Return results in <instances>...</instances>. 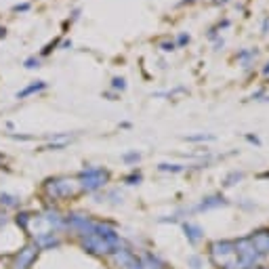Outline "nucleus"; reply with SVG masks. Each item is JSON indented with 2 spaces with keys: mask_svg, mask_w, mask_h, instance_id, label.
Listing matches in <instances>:
<instances>
[{
  "mask_svg": "<svg viewBox=\"0 0 269 269\" xmlns=\"http://www.w3.org/2000/svg\"><path fill=\"white\" fill-rule=\"evenodd\" d=\"M208 259L217 269H246L235 255L233 240H215L208 244Z\"/></svg>",
  "mask_w": 269,
  "mask_h": 269,
  "instance_id": "1",
  "label": "nucleus"
},
{
  "mask_svg": "<svg viewBox=\"0 0 269 269\" xmlns=\"http://www.w3.org/2000/svg\"><path fill=\"white\" fill-rule=\"evenodd\" d=\"M109 181V172L101 166H91V168H84L80 175H78V185H80V192H97V189L105 187Z\"/></svg>",
  "mask_w": 269,
  "mask_h": 269,
  "instance_id": "2",
  "label": "nucleus"
},
{
  "mask_svg": "<svg viewBox=\"0 0 269 269\" xmlns=\"http://www.w3.org/2000/svg\"><path fill=\"white\" fill-rule=\"evenodd\" d=\"M46 192L51 194L53 200H68L74 198L78 192H80V185H78V179H70V177H55L46 181Z\"/></svg>",
  "mask_w": 269,
  "mask_h": 269,
  "instance_id": "3",
  "label": "nucleus"
},
{
  "mask_svg": "<svg viewBox=\"0 0 269 269\" xmlns=\"http://www.w3.org/2000/svg\"><path fill=\"white\" fill-rule=\"evenodd\" d=\"M38 255H40V248L34 242H27L11 257V269H32Z\"/></svg>",
  "mask_w": 269,
  "mask_h": 269,
  "instance_id": "4",
  "label": "nucleus"
},
{
  "mask_svg": "<svg viewBox=\"0 0 269 269\" xmlns=\"http://www.w3.org/2000/svg\"><path fill=\"white\" fill-rule=\"evenodd\" d=\"M233 242H235V255H238V259L244 263L246 269L255 267V265H259L263 261V257L257 252V248L252 246L248 235H244V238H240V240H233Z\"/></svg>",
  "mask_w": 269,
  "mask_h": 269,
  "instance_id": "5",
  "label": "nucleus"
},
{
  "mask_svg": "<svg viewBox=\"0 0 269 269\" xmlns=\"http://www.w3.org/2000/svg\"><path fill=\"white\" fill-rule=\"evenodd\" d=\"M248 238H250L252 246L257 248V252H259L261 257H267L269 255V227H261L257 231H252Z\"/></svg>",
  "mask_w": 269,
  "mask_h": 269,
  "instance_id": "6",
  "label": "nucleus"
},
{
  "mask_svg": "<svg viewBox=\"0 0 269 269\" xmlns=\"http://www.w3.org/2000/svg\"><path fill=\"white\" fill-rule=\"evenodd\" d=\"M40 250H53V248H59L63 244V238L59 231H49V233H42L38 235L36 240H32Z\"/></svg>",
  "mask_w": 269,
  "mask_h": 269,
  "instance_id": "7",
  "label": "nucleus"
},
{
  "mask_svg": "<svg viewBox=\"0 0 269 269\" xmlns=\"http://www.w3.org/2000/svg\"><path fill=\"white\" fill-rule=\"evenodd\" d=\"M183 231H185V238L192 246H198L204 240V229L196 223H183Z\"/></svg>",
  "mask_w": 269,
  "mask_h": 269,
  "instance_id": "8",
  "label": "nucleus"
},
{
  "mask_svg": "<svg viewBox=\"0 0 269 269\" xmlns=\"http://www.w3.org/2000/svg\"><path fill=\"white\" fill-rule=\"evenodd\" d=\"M139 261H141V269H166V263L154 252H143Z\"/></svg>",
  "mask_w": 269,
  "mask_h": 269,
  "instance_id": "9",
  "label": "nucleus"
},
{
  "mask_svg": "<svg viewBox=\"0 0 269 269\" xmlns=\"http://www.w3.org/2000/svg\"><path fill=\"white\" fill-rule=\"evenodd\" d=\"M225 204H227V200L223 196H221V194H213L208 198H204L196 206V211H213V208H219V206H225Z\"/></svg>",
  "mask_w": 269,
  "mask_h": 269,
  "instance_id": "10",
  "label": "nucleus"
},
{
  "mask_svg": "<svg viewBox=\"0 0 269 269\" xmlns=\"http://www.w3.org/2000/svg\"><path fill=\"white\" fill-rule=\"evenodd\" d=\"M44 86H46V82H42V80H38V82H34V84H29L27 88H23V91L17 93V99H23V97H27V95H32V93H38V91H42Z\"/></svg>",
  "mask_w": 269,
  "mask_h": 269,
  "instance_id": "11",
  "label": "nucleus"
},
{
  "mask_svg": "<svg viewBox=\"0 0 269 269\" xmlns=\"http://www.w3.org/2000/svg\"><path fill=\"white\" fill-rule=\"evenodd\" d=\"M242 177H244V172L233 170V172H229V175L223 179V185H225V187H231V185H235L238 181H242Z\"/></svg>",
  "mask_w": 269,
  "mask_h": 269,
  "instance_id": "12",
  "label": "nucleus"
},
{
  "mask_svg": "<svg viewBox=\"0 0 269 269\" xmlns=\"http://www.w3.org/2000/svg\"><path fill=\"white\" fill-rule=\"evenodd\" d=\"M0 204L13 208V206H19V198L17 196H11V194H0Z\"/></svg>",
  "mask_w": 269,
  "mask_h": 269,
  "instance_id": "13",
  "label": "nucleus"
},
{
  "mask_svg": "<svg viewBox=\"0 0 269 269\" xmlns=\"http://www.w3.org/2000/svg\"><path fill=\"white\" fill-rule=\"evenodd\" d=\"M29 219H32V215H29V213H19L15 221H17V225H19L23 231H27V227H29Z\"/></svg>",
  "mask_w": 269,
  "mask_h": 269,
  "instance_id": "14",
  "label": "nucleus"
},
{
  "mask_svg": "<svg viewBox=\"0 0 269 269\" xmlns=\"http://www.w3.org/2000/svg\"><path fill=\"white\" fill-rule=\"evenodd\" d=\"M141 179H143V177H141V172H139V170H133L131 175H126V177H124V183L137 185V183H141Z\"/></svg>",
  "mask_w": 269,
  "mask_h": 269,
  "instance_id": "15",
  "label": "nucleus"
},
{
  "mask_svg": "<svg viewBox=\"0 0 269 269\" xmlns=\"http://www.w3.org/2000/svg\"><path fill=\"white\" fill-rule=\"evenodd\" d=\"M122 160H124L126 164H135V162L141 160V154H139V152H129V154L122 156Z\"/></svg>",
  "mask_w": 269,
  "mask_h": 269,
  "instance_id": "16",
  "label": "nucleus"
},
{
  "mask_svg": "<svg viewBox=\"0 0 269 269\" xmlns=\"http://www.w3.org/2000/svg\"><path fill=\"white\" fill-rule=\"evenodd\" d=\"M158 168H160L162 172H181L183 170V164H160V166H158Z\"/></svg>",
  "mask_w": 269,
  "mask_h": 269,
  "instance_id": "17",
  "label": "nucleus"
},
{
  "mask_svg": "<svg viewBox=\"0 0 269 269\" xmlns=\"http://www.w3.org/2000/svg\"><path fill=\"white\" fill-rule=\"evenodd\" d=\"M187 265L192 269H200L202 267V259L198 255H192V257H187Z\"/></svg>",
  "mask_w": 269,
  "mask_h": 269,
  "instance_id": "18",
  "label": "nucleus"
},
{
  "mask_svg": "<svg viewBox=\"0 0 269 269\" xmlns=\"http://www.w3.org/2000/svg\"><path fill=\"white\" fill-rule=\"evenodd\" d=\"M187 141H213V135H192V137H185Z\"/></svg>",
  "mask_w": 269,
  "mask_h": 269,
  "instance_id": "19",
  "label": "nucleus"
},
{
  "mask_svg": "<svg viewBox=\"0 0 269 269\" xmlns=\"http://www.w3.org/2000/svg\"><path fill=\"white\" fill-rule=\"evenodd\" d=\"M112 86H114V88H120V91H124V88H126L124 78H114V80H112Z\"/></svg>",
  "mask_w": 269,
  "mask_h": 269,
  "instance_id": "20",
  "label": "nucleus"
},
{
  "mask_svg": "<svg viewBox=\"0 0 269 269\" xmlns=\"http://www.w3.org/2000/svg\"><path fill=\"white\" fill-rule=\"evenodd\" d=\"M175 46H177L175 42H162L160 49H162V51H175Z\"/></svg>",
  "mask_w": 269,
  "mask_h": 269,
  "instance_id": "21",
  "label": "nucleus"
},
{
  "mask_svg": "<svg viewBox=\"0 0 269 269\" xmlns=\"http://www.w3.org/2000/svg\"><path fill=\"white\" fill-rule=\"evenodd\" d=\"M40 63H38V59H34V57H29L27 61H25V68H38Z\"/></svg>",
  "mask_w": 269,
  "mask_h": 269,
  "instance_id": "22",
  "label": "nucleus"
},
{
  "mask_svg": "<svg viewBox=\"0 0 269 269\" xmlns=\"http://www.w3.org/2000/svg\"><path fill=\"white\" fill-rule=\"evenodd\" d=\"M187 42H189V36L187 34H179V38H177L175 44H187Z\"/></svg>",
  "mask_w": 269,
  "mask_h": 269,
  "instance_id": "23",
  "label": "nucleus"
},
{
  "mask_svg": "<svg viewBox=\"0 0 269 269\" xmlns=\"http://www.w3.org/2000/svg\"><path fill=\"white\" fill-rule=\"evenodd\" d=\"M246 139L250 141V143H255V145H259V143H261L259 137H255V135H246Z\"/></svg>",
  "mask_w": 269,
  "mask_h": 269,
  "instance_id": "24",
  "label": "nucleus"
},
{
  "mask_svg": "<svg viewBox=\"0 0 269 269\" xmlns=\"http://www.w3.org/2000/svg\"><path fill=\"white\" fill-rule=\"evenodd\" d=\"M29 9V5H17L15 7V11H27Z\"/></svg>",
  "mask_w": 269,
  "mask_h": 269,
  "instance_id": "25",
  "label": "nucleus"
},
{
  "mask_svg": "<svg viewBox=\"0 0 269 269\" xmlns=\"http://www.w3.org/2000/svg\"><path fill=\"white\" fill-rule=\"evenodd\" d=\"M248 269H269V267H265V265H255V267H248Z\"/></svg>",
  "mask_w": 269,
  "mask_h": 269,
  "instance_id": "26",
  "label": "nucleus"
},
{
  "mask_svg": "<svg viewBox=\"0 0 269 269\" xmlns=\"http://www.w3.org/2000/svg\"><path fill=\"white\" fill-rule=\"evenodd\" d=\"M269 29V19H265V23H263V32H267Z\"/></svg>",
  "mask_w": 269,
  "mask_h": 269,
  "instance_id": "27",
  "label": "nucleus"
},
{
  "mask_svg": "<svg viewBox=\"0 0 269 269\" xmlns=\"http://www.w3.org/2000/svg\"><path fill=\"white\" fill-rule=\"evenodd\" d=\"M187 3H194V0H181V3H179V7H183V5H187Z\"/></svg>",
  "mask_w": 269,
  "mask_h": 269,
  "instance_id": "28",
  "label": "nucleus"
},
{
  "mask_svg": "<svg viewBox=\"0 0 269 269\" xmlns=\"http://www.w3.org/2000/svg\"><path fill=\"white\" fill-rule=\"evenodd\" d=\"M263 74H269V63H267V66L263 68Z\"/></svg>",
  "mask_w": 269,
  "mask_h": 269,
  "instance_id": "29",
  "label": "nucleus"
},
{
  "mask_svg": "<svg viewBox=\"0 0 269 269\" xmlns=\"http://www.w3.org/2000/svg\"><path fill=\"white\" fill-rule=\"evenodd\" d=\"M0 36H5V27H3V29H0Z\"/></svg>",
  "mask_w": 269,
  "mask_h": 269,
  "instance_id": "30",
  "label": "nucleus"
},
{
  "mask_svg": "<svg viewBox=\"0 0 269 269\" xmlns=\"http://www.w3.org/2000/svg\"><path fill=\"white\" fill-rule=\"evenodd\" d=\"M3 160H5V158H3V156H0V164H3Z\"/></svg>",
  "mask_w": 269,
  "mask_h": 269,
  "instance_id": "31",
  "label": "nucleus"
},
{
  "mask_svg": "<svg viewBox=\"0 0 269 269\" xmlns=\"http://www.w3.org/2000/svg\"><path fill=\"white\" fill-rule=\"evenodd\" d=\"M265 101H269V97H265Z\"/></svg>",
  "mask_w": 269,
  "mask_h": 269,
  "instance_id": "32",
  "label": "nucleus"
},
{
  "mask_svg": "<svg viewBox=\"0 0 269 269\" xmlns=\"http://www.w3.org/2000/svg\"><path fill=\"white\" fill-rule=\"evenodd\" d=\"M221 3H225V0H221Z\"/></svg>",
  "mask_w": 269,
  "mask_h": 269,
  "instance_id": "33",
  "label": "nucleus"
}]
</instances>
